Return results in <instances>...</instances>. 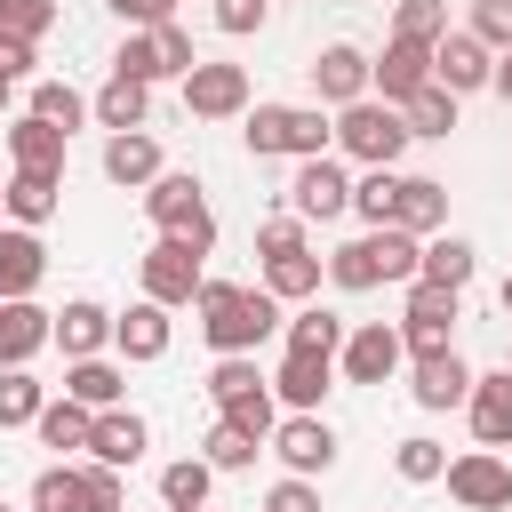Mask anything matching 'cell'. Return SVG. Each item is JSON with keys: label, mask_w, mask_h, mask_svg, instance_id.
<instances>
[{"label": "cell", "mask_w": 512, "mask_h": 512, "mask_svg": "<svg viewBox=\"0 0 512 512\" xmlns=\"http://www.w3.org/2000/svg\"><path fill=\"white\" fill-rule=\"evenodd\" d=\"M392 224L416 232V240L448 232V184H440V176H400V208H392Z\"/></svg>", "instance_id": "obj_29"}, {"label": "cell", "mask_w": 512, "mask_h": 512, "mask_svg": "<svg viewBox=\"0 0 512 512\" xmlns=\"http://www.w3.org/2000/svg\"><path fill=\"white\" fill-rule=\"evenodd\" d=\"M336 424L320 416V408H288L280 424H272V456L288 464V472H304V480H320V472H336Z\"/></svg>", "instance_id": "obj_9"}, {"label": "cell", "mask_w": 512, "mask_h": 512, "mask_svg": "<svg viewBox=\"0 0 512 512\" xmlns=\"http://www.w3.org/2000/svg\"><path fill=\"white\" fill-rule=\"evenodd\" d=\"M416 272H424V280H440V288H472V272H480V248H472L464 232H432Z\"/></svg>", "instance_id": "obj_33"}, {"label": "cell", "mask_w": 512, "mask_h": 512, "mask_svg": "<svg viewBox=\"0 0 512 512\" xmlns=\"http://www.w3.org/2000/svg\"><path fill=\"white\" fill-rule=\"evenodd\" d=\"M0 224H8V192H0Z\"/></svg>", "instance_id": "obj_56"}, {"label": "cell", "mask_w": 512, "mask_h": 512, "mask_svg": "<svg viewBox=\"0 0 512 512\" xmlns=\"http://www.w3.org/2000/svg\"><path fill=\"white\" fill-rule=\"evenodd\" d=\"M200 456H208V464H216V472H256V456H264V440H256V432H240V424H224V416H216V424H208V440H200Z\"/></svg>", "instance_id": "obj_38"}, {"label": "cell", "mask_w": 512, "mask_h": 512, "mask_svg": "<svg viewBox=\"0 0 512 512\" xmlns=\"http://www.w3.org/2000/svg\"><path fill=\"white\" fill-rule=\"evenodd\" d=\"M144 216H152V232H176V240H192L200 256L216 248L208 192H200V176H184V168H160V176L144 184Z\"/></svg>", "instance_id": "obj_5"}, {"label": "cell", "mask_w": 512, "mask_h": 512, "mask_svg": "<svg viewBox=\"0 0 512 512\" xmlns=\"http://www.w3.org/2000/svg\"><path fill=\"white\" fill-rule=\"evenodd\" d=\"M256 96H248V64H224V56H200L184 72V112L192 120H240Z\"/></svg>", "instance_id": "obj_11"}, {"label": "cell", "mask_w": 512, "mask_h": 512, "mask_svg": "<svg viewBox=\"0 0 512 512\" xmlns=\"http://www.w3.org/2000/svg\"><path fill=\"white\" fill-rule=\"evenodd\" d=\"M448 496L464 504V512H512V464H504V448H464V456H448Z\"/></svg>", "instance_id": "obj_10"}, {"label": "cell", "mask_w": 512, "mask_h": 512, "mask_svg": "<svg viewBox=\"0 0 512 512\" xmlns=\"http://www.w3.org/2000/svg\"><path fill=\"white\" fill-rule=\"evenodd\" d=\"M408 400L424 408V416H448V408H464L472 400V360L448 344V352H416L408 360Z\"/></svg>", "instance_id": "obj_13"}, {"label": "cell", "mask_w": 512, "mask_h": 512, "mask_svg": "<svg viewBox=\"0 0 512 512\" xmlns=\"http://www.w3.org/2000/svg\"><path fill=\"white\" fill-rule=\"evenodd\" d=\"M208 488H216V464H208V456H176V464H160V504H168V512L208 504Z\"/></svg>", "instance_id": "obj_36"}, {"label": "cell", "mask_w": 512, "mask_h": 512, "mask_svg": "<svg viewBox=\"0 0 512 512\" xmlns=\"http://www.w3.org/2000/svg\"><path fill=\"white\" fill-rule=\"evenodd\" d=\"M416 264H424V240H416V232L368 224L360 240H336V248H328V288H344V296H368V288H384V280L408 288Z\"/></svg>", "instance_id": "obj_2"}, {"label": "cell", "mask_w": 512, "mask_h": 512, "mask_svg": "<svg viewBox=\"0 0 512 512\" xmlns=\"http://www.w3.org/2000/svg\"><path fill=\"white\" fill-rule=\"evenodd\" d=\"M496 296H504V312H512V272H504V288H496Z\"/></svg>", "instance_id": "obj_54"}, {"label": "cell", "mask_w": 512, "mask_h": 512, "mask_svg": "<svg viewBox=\"0 0 512 512\" xmlns=\"http://www.w3.org/2000/svg\"><path fill=\"white\" fill-rule=\"evenodd\" d=\"M64 392H72L80 408H120V400H128V360H120V352L64 360Z\"/></svg>", "instance_id": "obj_27"}, {"label": "cell", "mask_w": 512, "mask_h": 512, "mask_svg": "<svg viewBox=\"0 0 512 512\" xmlns=\"http://www.w3.org/2000/svg\"><path fill=\"white\" fill-rule=\"evenodd\" d=\"M208 16H216V32H224V40H248V32H264V24H272V0H216Z\"/></svg>", "instance_id": "obj_48"}, {"label": "cell", "mask_w": 512, "mask_h": 512, "mask_svg": "<svg viewBox=\"0 0 512 512\" xmlns=\"http://www.w3.org/2000/svg\"><path fill=\"white\" fill-rule=\"evenodd\" d=\"M8 88H16V80H0V112H8Z\"/></svg>", "instance_id": "obj_55"}, {"label": "cell", "mask_w": 512, "mask_h": 512, "mask_svg": "<svg viewBox=\"0 0 512 512\" xmlns=\"http://www.w3.org/2000/svg\"><path fill=\"white\" fill-rule=\"evenodd\" d=\"M464 32H480V40L504 56V48H512V0H472V24H464Z\"/></svg>", "instance_id": "obj_50"}, {"label": "cell", "mask_w": 512, "mask_h": 512, "mask_svg": "<svg viewBox=\"0 0 512 512\" xmlns=\"http://www.w3.org/2000/svg\"><path fill=\"white\" fill-rule=\"evenodd\" d=\"M456 320H464V288H440L424 272L400 288V344H408V360L416 352H448L456 344Z\"/></svg>", "instance_id": "obj_6"}, {"label": "cell", "mask_w": 512, "mask_h": 512, "mask_svg": "<svg viewBox=\"0 0 512 512\" xmlns=\"http://www.w3.org/2000/svg\"><path fill=\"white\" fill-rule=\"evenodd\" d=\"M48 280V248L32 224H0V296H40Z\"/></svg>", "instance_id": "obj_24"}, {"label": "cell", "mask_w": 512, "mask_h": 512, "mask_svg": "<svg viewBox=\"0 0 512 512\" xmlns=\"http://www.w3.org/2000/svg\"><path fill=\"white\" fill-rule=\"evenodd\" d=\"M136 280H144V296H152V304H168V312H176V304H192V296H200V280H208V272H200V248H192V240L160 232V240L136 256Z\"/></svg>", "instance_id": "obj_8"}, {"label": "cell", "mask_w": 512, "mask_h": 512, "mask_svg": "<svg viewBox=\"0 0 512 512\" xmlns=\"http://www.w3.org/2000/svg\"><path fill=\"white\" fill-rule=\"evenodd\" d=\"M168 344H176V320H168V304H152V296H136V304L112 320V352H120L128 368L168 360Z\"/></svg>", "instance_id": "obj_17"}, {"label": "cell", "mask_w": 512, "mask_h": 512, "mask_svg": "<svg viewBox=\"0 0 512 512\" xmlns=\"http://www.w3.org/2000/svg\"><path fill=\"white\" fill-rule=\"evenodd\" d=\"M56 0H0V32H16V40H48L56 32Z\"/></svg>", "instance_id": "obj_46"}, {"label": "cell", "mask_w": 512, "mask_h": 512, "mask_svg": "<svg viewBox=\"0 0 512 512\" xmlns=\"http://www.w3.org/2000/svg\"><path fill=\"white\" fill-rule=\"evenodd\" d=\"M32 512H88L80 504V464H40L32 472Z\"/></svg>", "instance_id": "obj_44"}, {"label": "cell", "mask_w": 512, "mask_h": 512, "mask_svg": "<svg viewBox=\"0 0 512 512\" xmlns=\"http://www.w3.org/2000/svg\"><path fill=\"white\" fill-rule=\"evenodd\" d=\"M464 416H472V440H480V448H512V368H488V376H472V400H464Z\"/></svg>", "instance_id": "obj_21"}, {"label": "cell", "mask_w": 512, "mask_h": 512, "mask_svg": "<svg viewBox=\"0 0 512 512\" xmlns=\"http://www.w3.org/2000/svg\"><path fill=\"white\" fill-rule=\"evenodd\" d=\"M392 208H400V168H360L352 176V216L360 224H392Z\"/></svg>", "instance_id": "obj_37"}, {"label": "cell", "mask_w": 512, "mask_h": 512, "mask_svg": "<svg viewBox=\"0 0 512 512\" xmlns=\"http://www.w3.org/2000/svg\"><path fill=\"white\" fill-rule=\"evenodd\" d=\"M0 136H8V160H16V168H56V176H64V152H72V136H64L56 120H40V112H16Z\"/></svg>", "instance_id": "obj_26"}, {"label": "cell", "mask_w": 512, "mask_h": 512, "mask_svg": "<svg viewBox=\"0 0 512 512\" xmlns=\"http://www.w3.org/2000/svg\"><path fill=\"white\" fill-rule=\"evenodd\" d=\"M504 368H512V352H504Z\"/></svg>", "instance_id": "obj_58"}, {"label": "cell", "mask_w": 512, "mask_h": 512, "mask_svg": "<svg viewBox=\"0 0 512 512\" xmlns=\"http://www.w3.org/2000/svg\"><path fill=\"white\" fill-rule=\"evenodd\" d=\"M0 192H8V224H32V232H40V224L56 216V200H64V176H56V168H16Z\"/></svg>", "instance_id": "obj_28"}, {"label": "cell", "mask_w": 512, "mask_h": 512, "mask_svg": "<svg viewBox=\"0 0 512 512\" xmlns=\"http://www.w3.org/2000/svg\"><path fill=\"white\" fill-rule=\"evenodd\" d=\"M488 88H496V96H504V104H512V48H504V56H496V80H488Z\"/></svg>", "instance_id": "obj_53"}, {"label": "cell", "mask_w": 512, "mask_h": 512, "mask_svg": "<svg viewBox=\"0 0 512 512\" xmlns=\"http://www.w3.org/2000/svg\"><path fill=\"white\" fill-rule=\"evenodd\" d=\"M392 472H400L408 488H432V480L448 472V448L424 440V432H408V440H392Z\"/></svg>", "instance_id": "obj_40"}, {"label": "cell", "mask_w": 512, "mask_h": 512, "mask_svg": "<svg viewBox=\"0 0 512 512\" xmlns=\"http://www.w3.org/2000/svg\"><path fill=\"white\" fill-rule=\"evenodd\" d=\"M392 32H400V40H432V48H440L456 24H448V0H392Z\"/></svg>", "instance_id": "obj_43"}, {"label": "cell", "mask_w": 512, "mask_h": 512, "mask_svg": "<svg viewBox=\"0 0 512 512\" xmlns=\"http://www.w3.org/2000/svg\"><path fill=\"white\" fill-rule=\"evenodd\" d=\"M456 104H464V96L432 80V88H416L400 112H408V128H416V136H448V128H456Z\"/></svg>", "instance_id": "obj_42"}, {"label": "cell", "mask_w": 512, "mask_h": 512, "mask_svg": "<svg viewBox=\"0 0 512 512\" xmlns=\"http://www.w3.org/2000/svg\"><path fill=\"white\" fill-rule=\"evenodd\" d=\"M336 392V360L328 352H280V368H272V400L280 408H320Z\"/></svg>", "instance_id": "obj_20"}, {"label": "cell", "mask_w": 512, "mask_h": 512, "mask_svg": "<svg viewBox=\"0 0 512 512\" xmlns=\"http://www.w3.org/2000/svg\"><path fill=\"white\" fill-rule=\"evenodd\" d=\"M184 512H208V504H184Z\"/></svg>", "instance_id": "obj_57"}, {"label": "cell", "mask_w": 512, "mask_h": 512, "mask_svg": "<svg viewBox=\"0 0 512 512\" xmlns=\"http://www.w3.org/2000/svg\"><path fill=\"white\" fill-rule=\"evenodd\" d=\"M272 376L256 368V352H216V368H208V400L224 408V400H240V392H264Z\"/></svg>", "instance_id": "obj_39"}, {"label": "cell", "mask_w": 512, "mask_h": 512, "mask_svg": "<svg viewBox=\"0 0 512 512\" xmlns=\"http://www.w3.org/2000/svg\"><path fill=\"white\" fill-rule=\"evenodd\" d=\"M264 512H320V480H304V472H280V480L264 488Z\"/></svg>", "instance_id": "obj_49"}, {"label": "cell", "mask_w": 512, "mask_h": 512, "mask_svg": "<svg viewBox=\"0 0 512 512\" xmlns=\"http://www.w3.org/2000/svg\"><path fill=\"white\" fill-rule=\"evenodd\" d=\"M112 72H128V80H144V88L176 80V64H168V48H160V24H152V32H120V48H112Z\"/></svg>", "instance_id": "obj_34"}, {"label": "cell", "mask_w": 512, "mask_h": 512, "mask_svg": "<svg viewBox=\"0 0 512 512\" xmlns=\"http://www.w3.org/2000/svg\"><path fill=\"white\" fill-rule=\"evenodd\" d=\"M24 112H40V120H56V128L72 136V128L88 120V96H80L72 80H32V104H24Z\"/></svg>", "instance_id": "obj_41"}, {"label": "cell", "mask_w": 512, "mask_h": 512, "mask_svg": "<svg viewBox=\"0 0 512 512\" xmlns=\"http://www.w3.org/2000/svg\"><path fill=\"white\" fill-rule=\"evenodd\" d=\"M160 168H168V160H160V136H152V128H120V136H104V176H112L120 192H144Z\"/></svg>", "instance_id": "obj_22"}, {"label": "cell", "mask_w": 512, "mask_h": 512, "mask_svg": "<svg viewBox=\"0 0 512 512\" xmlns=\"http://www.w3.org/2000/svg\"><path fill=\"white\" fill-rule=\"evenodd\" d=\"M368 64H376L368 48H352V40H328V48H320L304 72H312V96H320L328 112H344V104H360V96H368Z\"/></svg>", "instance_id": "obj_16"}, {"label": "cell", "mask_w": 512, "mask_h": 512, "mask_svg": "<svg viewBox=\"0 0 512 512\" xmlns=\"http://www.w3.org/2000/svg\"><path fill=\"white\" fill-rule=\"evenodd\" d=\"M240 144L256 160H312V152H336V112L328 104H248Z\"/></svg>", "instance_id": "obj_3"}, {"label": "cell", "mask_w": 512, "mask_h": 512, "mask_svg": "<svg viewBox=\"0 0 512 512\" xmlns=\"http://www.w3.org/2000/svg\"><path fill=\"white\" fill-rule=\"evenodd\" d=\"M344 336H352V328H344L328 304H296V312L280 320V344H288V352H328V360H336Z\"/></svg>", "instance_id": "obj_32"}, {"label": "cell", "mask_w": 512, "mask_h": 512, "mask_svg": "<svg viewBox=\"0 0 512 512\" xmlns=\"http://www.w3.org/2000/svg\"><path fill=\"white\" fill-rule=\"evenodd\" d=\"M32 432H40V448H56V456H72V448L88 456V432H96V408H80L72 392H48V408H40V424H32Z\"/></svg>", "instance_id": "obj_30"}, {"label": "cell", "mask_w": 512, "mask_h": 512, "mask_svg": "<svg viewBox=\"0 0 512 512\" xmlns=\"http://www.w3.org/2000/svg\"><path fill=\"white\" fill-rule=\"evenodd\" d=\"M0 512H8V504H0Z\"/></svg>", "instance_id": "obj_59"}, {"label": "cell", "mask_w": 512, "mask_h": 512, "mask_svg": "<svg viewBox=\"0 0 512 512\" xmlns=\"http://www.w3.org/2000/svg\"><path fill=\"white\" fill-rule=\"evenodd\" d=\"M408 144H416V128H408V112L384 104V96H360V104L336 112V152H344L352 168H400Z\"/></svg>", "instance_id": "obj_4"}, {"label": "cell", "mask_w": 512, "mask_h": 512, "mask_svg": "<svg viewBox=\"0 0 512 512\" xmlns=\"http://www.w3.org/2000/svg\"><path fill=\"white\" fill-rule=\"evenodd\" d=\"M400 368H408V344H400L392 320H360V328L344 336V352H336V376H344V384H392Z\"/></svg>", "instance_id": "obj_12"}, {"label": "cell", "mask_w": 512, "mask_h": 512, "mask_svg": "<svg viewBox=\"0 0 512 512\" xmlns=\"http://www.w3.org/2000/svg\"><path fill=\"white\" fill-rule=\"evenodd\" d=\"M104 8H112L128 32H152V24H168V16H176V0H104Z\"/></svg>", "instance_id": "obj_51"}, {"label": "cell", "mask_w": 512, "mask_h": 512, "mask_svg": "<svg viewBox=\"0 0 512 512\" xmlns=\"http://www.w3.org/2000/svg\"><path fill=\"white\" fill-rule=\"evenodd\" d=\"M32 64H40V40L0 32V80H32Z\"/></svg>", "instance_id": "obj_52"}, {"label": "cell", "mask_w": 512, "mask_h": 512, "mask_svg": "<svg viewBox=\"0 0 512 512\" xmlns=\"http://www.w3.org/2000/svg\"><path fill=\"white\" fill-rule=\"evenodd\" d=\"M432 80L456 88V96H480V88L496 80V48H488L480 32H448V40L432 48Z\"/></svg>", "instance_id": "obj_18"}, {"label": "cell", "mask_w": 512, "mask_h": 512, "mask_svg": "<svg viewBox=\"0 0 512 512\" xmlns=\"http://www.w3.org/2000/svg\"><path fill=\"white\" fill-rule=\"evenodd\" d=\"M288 208H296L304 224H336V216H352V160H344V152H312V160H296V176H288Z\"/></svg>", "instance_id": "obj_7"}, {"label": "cell", "mask_w": 512, "mask_h": 512, "mask_svg": "<svg viewBox=\"0 0 512 512\" xmlns=\"http://www.w3.org/2000/svg\"><path fill=\"white\" fill-rule=\"evenodd\" d=\"M40 408H48V384H40L32 368H0V432L40 424Z\"/></svg>", "instance_id": "obj_35"}, {"label": "cell", "mask_w": 512, "mask_h": 512, "mask_svg": "<svg viewBox=\"0 0 512 512\" xmlns=\"http://www.w3.org/2000/svg\"><path fill=\"white\" fill-rule=\"evenodd\" d=\"M80 504H88V512H128V488H120V472L88 456V464H80Z\"/></svg>", "instance_id": "obj_47"}, {"label": "cell", "mask_w": 512, "mask_h": 512, "mask_svg": "<svg viewBox=\"0 0 512 512\" xmlns=\"http://www.w3.org/2000/svg\"><path fill=\"white\" fill-rule=\"evenodd\" d=\"M88 120H96L104 136H120V128H152V88L128 80V72H112V80L88 96Z\"/></svg>", "instance_id": "obj_25"}, {"label": "cell", "mask_w": 512, "mask_h": 512, "mask_svg": "<svg viewBox=\"0 0 512 512\" xmlns=\"http://www.w3.org/2000/svg\"><path fill=\"white\" fill-rule=\"evenodd\" d=\"M144 448H152V424L120 400V408H96V432H88V456L96 464H112V472H128V464H144Z\"/></svg>", "instance_id": "obj_19"}, {"label": "cell", "mask_w": 512, "mask_h": 512, "mask_svg": "<svg viewBox=\"0 0 512 512\" xmlns=\"http://www.w3.org/2000/svg\"><path fill=\"white\" fill-rule=\"evenodd\" d=\"M112 320H120V312H104L96 296H72V304L56 312V352H64V360H96V352H112Z\"/></svg>", "instance_id": "obj_23"}, {"label": "cell", "mask_w": 512, "mask_h": 512, "mask_svg": "<svg viewBox=\"0 0 512 512\" xmlns=\"http://www.w3.org/2000/svg\"><path fill=\"white\" fill-rule=\"evenodd\" d=\"M296 248H312V224L296 208H280V216L256 224V256H296Z\"/></svg>", "instance_id": "obj_45"}, {"label": "cell", "mask_w": 512, "mask_h": 512, "mask_svg": "<svg viewBox=\"0 0 512 512\" xmlns=\"http://www.w3.org/2000/svg\"><path fill=\"white\" fill-rule=\"evenodd\" d=\"M416 88H432V40H384V56L368 64V96H384V104H408Z\"/></svg>", "instance_id": "obj_15"}, {"label": "cell", "mask_w": 512, "mask_h": 512, "mask_svg": "<svg viewBox=\"0 0 512 512\" xmlns=\"http://www.w3.org/2000/svg\"><path fill=\"white\" fill-rule=\"evenodd\" d=\"M320 280H328V256H312V248H296V256H264V288H272L280 304H312Z\"/></svg>", "instance_id": "obj_31"}, {"label": "cell", "mask_w": 512, "mask_h": 512, "mask_svg": "<svg viewBox=\"0 0 512 512\" xmlns=\"http://www.w3.org/2000/svg\"><path fill=\"white\" fill-rule=\"evenodd\" d=\"M192 320H200V336H208V352H256L264 336H280V320H288V304L256 280H200V296H192Z\"/></svg>", "instance_id": "obj_1"}, {"label": "cell", "mask_w": 512, "mask_h": 512, "mask_svg": "<svg viewBox=\"0 0 512 512\" xmlns=\"http://www.w3.org/2000/svg\"><path fill=\"white\" fill-rule=\"evenodd\" d=\"M56 344V312L40 296H0V368H32Z\"/></svg>", "instance_id": "obj_14"}]
</instances>
